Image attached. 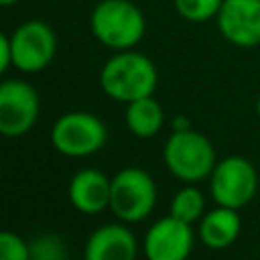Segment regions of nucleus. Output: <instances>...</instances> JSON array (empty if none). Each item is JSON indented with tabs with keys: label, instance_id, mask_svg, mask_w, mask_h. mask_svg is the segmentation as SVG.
<instances>
[{
	"label": "nucleus",
	"instance_id": "nucleus-1",
	"mask_svg": "<svg viewBox=\"0 0 260 260\" xmlns=\"http://www.w3.org/2000/svg\"><path fill=\"white\" fill-rule=\"evenodd\" d=\"M158 73L146 55L138 51H116L100 71L102 91L120 104L150 98L156 89Z\"/></svg>",
	"mask_w": 260,
	"mask_h": 260
},
{
	"label": "nucleus",
	"instance_id": "nucleus-2",
	"mask_svg": "<svg viewBox=\"0 0 260 260\" xmlns=\"http://www.w3.org/2000/svg\"><path fill=\"white\" fill-rule=\"evenodd\" d=\"M89 28L104 47L130 51L146 32V18L130 0H102L91 10Z\"/></svg>",
	"mask_w": 260,
	"mask_h": 260
},
{
	"label": "nucleus",
	"instance_id": "nucleus-3",
	"mask_svg": "<svg viewBox=\"0 0 260 260\" xmlns=\"http://www.w3.org/2000/svg\"><path fill=\"white\" fill-rule=\"evenodd\" d=\"M162 160L169 173L185 185L209 179L213 167L217 165L211 140L193 128L171 132L162 146Z\"/></svg>",
	"mask_w": 260,
	"mask_h": 260
},
{
	"label": "nucleus",
	"instance_id": "nucleus-4",
	"mask_svg": "<svg viewBox=\"0 0 260 260\" xmlns=\"http://www.w3.org/2000/svg\"><path fill=\"white\" fill-rule=\"evenodd\" d=\"M156 203V185L150 173L140 167H126L112 177L110 211L122 223L146 219Z\"/></svg>",
	"mask_w": 260,
	"mask_h": 260
},
{
	"label": "nucleus",
	"instance_id": "nucleus-5",
	"mask_svg": "<svg viewBox=\"0 0 260 260\" xmlns=\"http://www.w3.org/2000/svg\"><path fill=\"white\" fill-rule=\"evenodd\" d=\"M108 140V128L106 124L91 112H65L61 114L53 128H51V144L57 152L71 156V158H83L89 154H95L104 148Z\"/></svg>",
	"mask_w": 260,
	"mask_h": 260
},
{
	"label": "nucleus",
	"instance_id": "nucleus-6",
	"mask_svg": "<svg viewBox=\"0 0 260 260\" xmlns=\"http://www.w3.org/2000/svg\"><path fill=\"white\" fill-rule=\"evenodd\" d=\"M258 191V173L256 167L240 154L225 156L217 160L209 175V193L211 199L230 209L246 207Z\"/></svg>",
	"mask_w": 260,
	"mask_h": 260
},
{
	"label": "nucleus",
	"instance_id": "nucleus-7",
	"mask_svg": "<svg viewBox=\"0 0 260 260\" xmlns=\"http://www.w3.org/2000/svg\"><path fill=\"white\" fill-rule=\"evenodd\" d=\"M41 114L37 89L24 79L0 81V136L18 138L28 134Z\"/></svg>",
	"mask_w": 260,
	"mask_h": 260
},
{
	"label": "nucleus",
	"instance_id": "nucleus-8",
	"mask_svg": "<svg viewBox=\"0 0 260 260\" xmlns=\"http://www.w3.org/2000/svg\"><path fill=\"white\" fill-rule=\"evenodd\" d=\"M57 51V37L43 20H26L10 35L12 65L22 73L47 69Z\"/></svg>",
	"mask_w": 260,
	"mask_h": 260
},
{
	"label": "nucleus",
	"instance_id": "nucleus-9",
	"mask_svg": "<svg viewBox=\"0 0 260 260\" xmlns=\"http://www.w3.org/2000/svg\"><path fill=\"white\" fill-rule=\"evenodd\" d=\"M193 228L173 215L156 219L144 236L142 250L146 260H187L193 250Z\"/></svg>",
	"mask_w": 260,
	"mask_h": 260
},
{
	"label": "nucleus",
	"instance_id": "nucleus-10",
	"mask_svg": "<svg viewBox=\"0 0 260 260\" xmlns=\"http://www.w3.org/2000/svg\"><path fill=\"white\" fill-rule=\"evenodd\" d=\"M215 22L232 45L242 49L260 45V0H223Z\"/></svg>",
	"mask_w": 260,
	"mask_h": 260
},
{
	"label": "nucleus",
	"instance_id": "nucleus-11",
	"mask_svg": "<svg viewBox=\"0 0 260 260\" xmlns=\"http://www.w3.org/2000/svg\"><path fill=\"white\" fill-rule=\"evenodd\" d=\"M138 244L124 223H106L93 230L85 242L83 260H136Z\"/></svg>",
	"mask_w": 260,
	"mask_h": 260
},
{
	"label": "nucleus",
	"instance_id": "nucleus-12",
	"mask_svg": "<svg viewBox=\"0 0 260 260\" xmlns=\"http://www.w3.org/2000/svg\"><path fill=\"white\" fill-rule=\"evenodd\" d=\"M110 189L112 179L98 169L77 171L67 187L71 205L85 215H95L104 209H110Z\"/></svg>",
	"mask_w": 260,
	"mask_h": 260
},
{
	"label": "nucleus",
	"instance_id": "nucleus-13",
	"mask_svg": "<svg viewBox=\"0 0 260 260\" xmlns=\"http://www.w3.org/2000/svg\"><path fill=\"white\" fill-rule=\"evenodd\" d=\"M242 232V219L238 209L221 207L207 211L199 219V240L211 250H223L232 246Z\"/></svg>",
	"mask_w": 260,
	"mask_h": 260
},
{
	"label": "nucleus",
	"instance_id": "nucleus-14",
	"mask_svg": "<svg viewBox=\"0 0 260 260\" xmlns=\"http://www.w3.org/2000/svg\"><path fill=\"white\" fill-rule=\"evenodd\" d=\"M126 128L138 138H152L165 126V110L162 106L150 95L136 102L126 104L124 112Z\"/></svg>",
	"mask_w": 260,
	"mask_h": 260
},
{
	"label": "nucleus",
	"instance_id": "nucleus-15",
	"mask_svg": "<svg viewBox=\"0 0 260 260\" xmlns=\"http://www.w3.org/2000/svg\"><path fill=\"white\" fill-rule=\"evenodd\" d=\"M173 217L185 221V223H195L205 215V197L195 185H185L181 187L173 199H171V213Z\"/></svg>",
	"mask_w": 260,
	"mask_h": 260
},
{
	"label": "nucleus",
	"instance_id": "nucleus-16",
	"mask_svg": "<svg viewBox=\"0 0 260 260\" xmlns=\"http://www.w3.org/2000/svg\"><path fill=\"white\" fill-rule=\"evenodd\" d=\"M175 10L189 22H207L217 16L223 0H173Z\"/></svg>",
	"mask_w": 260,
	"mask_h": 260
},
{
	"label": "nucleus",
	"instance_id": "nucleus-17",
	"mask_svg": "<svg viewBox=\"0 0 260 260\" xmlns=\"http://www.w3.org/2000/svg\"><path fill=\"white\" fill-rule=\"evenodd\" d=\"M30 260H65L67 248L55 234H41L30 244Z\"/></svg>",
	"mask_w": 260,
	"mask_h": 260
},
{
	"label": "nucleus",
	"instance_id": "nucleus-18",
	"mask_svg": "<svg viewBox=\"0 0 260 260\" xmlns=\"http://www.w3.org/2000/svg\"><path fill=\"white\" fill-rule=\"evenodd\" d=\"M0 260H30L28 242L10 230H0Z\"/></svg>",
	"mask_w": 260,
	"mask_h": 260
},
{
	"label": "nucleus",
	"instance_id": "nucleus-19",
	"mask_svg": "<svg viewBox=\"0 0 260 260\" xmlns=\"http://www.w3.org/2000/svg\"><path fill=\"white\" fill-rule=\"evenodd\" d=\"M12 65V53H10V37L0 32V77L6 73V69Z\"/></svg>",
	"mask_w": 260,
	"mask_h": 260
},
{
	"label": "nucleus",
	"instance_id": "nucleus-20",
	"mask_svg": "<svg viewBox=\"0 0 260 260\" xmlns=\"http://www.w3.org/2000/svg\"><path fill=\"white\" fill-rule=\"evenodd\" d=\"M171 126H173V132H181V130H189L191 128V122H189V118H185V116L179 114V116L173 118Z\"/></svg>",
	"mask_w": 260,
	"mask_h": 260
},
{
	"label": "nucleus",
	"instance_id": "nucleus-21",
	"mask_svg": "<svg viewBox=\"0 0 260 260\" xmlns=\"http://www.w3.org/2000/svg\"><path fill=\"white\" fill-rule=\"evenodd\" d=\"M20 0H0V8H8V6H14L18 4Z\"/></svg>",
	"mask_w": 260,
	"mask_h": 260
},
{
	"label": "nucleus",
	"instance_id": "nucleus-22",
	"mask_svg": "<svg viewBox=\"0 0 260 260\" xmlns=\"http://www.w3.org/2000/svg\"><path fill=\"white\" fill-rule=\"evenodd\" d=\"M256 114H258V118H260V95H258V100H256Z\"/></svg>",
	"mask_w": 260,
	"mask_h": 260
}]
</instances>
